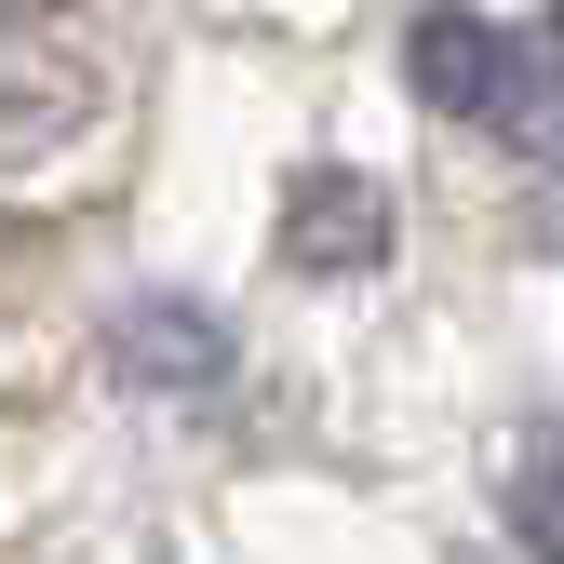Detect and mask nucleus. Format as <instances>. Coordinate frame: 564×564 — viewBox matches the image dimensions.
I'll use <instances>...</instances> for the list:
<instances>
[{
  "label": "nucleus",
  "instance_id": "2",
  "mask_svg": "<svg viewBox=\"0 0 564 564\" xmlns=\"http://www.w3.org/2000/svg\"><path fill=\"white\" fill-rule=\"evenodd\" d=\"M511 134V162H524V216H538V242L564 256V41L538 28V41H511V67H498V108H484Z\"/></svg>",
  "mask_w": 564,
  "mask_h": 564
},
{
  "label": "nucleus",
  "instance_id": "5",
  "mask_svg": "<svg viewBox=\"0 0 564 564\" xmlns=\"http://www.w3.org/2000/svg\"><path fill=\"white\" fill-rule=\"evenodd\" d=\"M403 67H416V95L444 121H484L498 108V67H511V28H484L470 0H431V14L403 28Z\"/></svg>",
  "mask_w": 564,
  "mask_h": 564
},
{
  "label": "nucleus",
  "instance_id": "3",
  "mask_svg": "<svg viewBox=\"0 0 564 564\" xmlns=\"http://www.w3.org/2000/svg\"><path fill=\"white\" fill-rule=\"evenodd\" d=\"M108 364H121V390L202 403V390L229 377V323L188 310V296H121V310H108Z\"/></svg>",
  "mask_w": 564,
  "mask_h": 564
},
{
  "label": "nucleus",
  "instance_id": "1",
  "mask_svg": "<svg viewBox=\"0 0 564 564\" xmlns=\"http://www.w3.org/2000/svg\"><path fill=\"white\" fill-rule=\"evenodd\" d=\"M108 121V54L67 28H0V175L67 162Z\"/></svg>",
  "mask_w": 564,
  "mask_h": 564
},
{
  "label": "nucleus",
  "instance_id": "6",
  "mask_svg": "<svg viewBox=\"0 0 564 564\" xmlns=\"http://www.w3.org/2000/svg\"><path fill=\"white\" fill-rule=\"evenodd\" d=\"M498 524H511V551H524V564H564V431H551V416H538V431L511 444Z\"/></svg>",
  "mask_w": 564,
  "mask_h": 564
},
{
  "label": "nucleus",
  "instance_id": "7",
  "mask_svg": "<svg viewBox=\"0 0 564 564\" xmlns=\"http://www.w3.org/2000/svg\"><path fill=\"white\" fill-rule=\"evenodd\" d=\"M14 14H41V0H0V28H14Z\"/></svg>",
  "mask_w": 564,
  "mask_h": 564
},
{
  "label": "nucleus",
  "instance_id": "4",
  "mask_svg": "<svg viewBox=\"0 0 564 564\" xmlns=\"http://www.w3.org/2000/svg\"><path fill=\"white\" fill-rule=\"evenodd\" d=\"M282 256H296L310 282H364V269L390 256V202H377V175L323 162L296 202H282Z\"/></svg>",
  "mask_w": 564,
  "mask_h": 564
}]
</instances>
